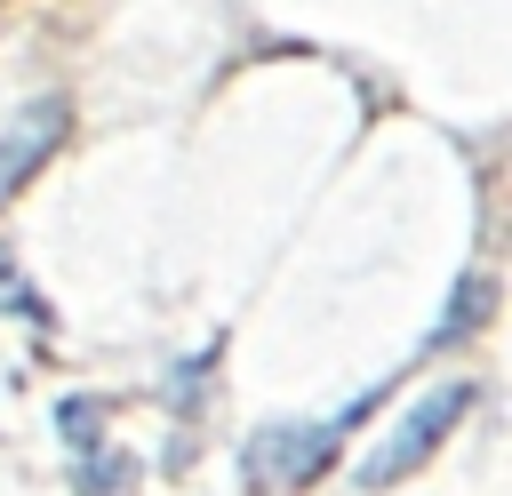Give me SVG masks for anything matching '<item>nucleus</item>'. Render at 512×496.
<instances>
[{
	"label": "nucleus",
	"mask_w": 512,
	"mask_h": 496,
	"mask_svg": "<svg viewBox=\"0 0 512 496\" xmlns=\"http://www.w3.org/2000/svg\"><path fill=\"white\" fill-rule=\"evenodd\" d=\"M464 408H472V384H464V376H456V384H432L416 408H400V424L360 456V488H392V480H408V472L464 424Z\"/></svg>",
	"instance_id": "1"
},
{
	"label": "nucleus",
	"mask_w": 512,
	"mask_h": 496,
	"mask_svg": "<svg viewBox=\"0 0 512 496\" xmlns=\"http://www.w3.org/2000/svg\"><path fill=\"white\" fill-rule=\"evenodd\" d=\"M336 440H344L336 424H264V432L240 440V480L248 488H272V496L280 488H304L336 456Z\"/></svg>",
	"instance_id": "2"
},
{
	"label": "nucleus",
	"mask_w": 512,
	"mask_h": 496,
	"mask_svg": "<svg viewBox=\"0 0 512 496\" xmlns=\"http://www.w3.org/2000/svg\"><path fill=\"white\" fill-rule=\"evenodd\" d=\"M0 304H8V312H24V320H48V304L24 288V272H16L8 256H0Z\"/></svg>",
	"instance_id": "6"
},
{
	"label": "nucleus",
	"mask_w": 512,
	"mask_h": 496,
	"mask_svg": "<svg viewBox=\"0 0 512 496\" xmlns=\"http://www.w3.org/2000/svg\"><path fill=\"white\" fill-rule=\"evenodd\" d=\"M56 424H64V440H72V448H96V440H104V408H96V400H64V408H56Z\"/></svg>",
	"instance_id": "4"
},
{
	"label": "nucleus",
	"mask_w": 512,
	"mask_h": 496,
	"mask_svg": "<svg viewBox=\"0 0 512 496\" xmlns=\"http://www.w3.org/2000/svg\"><path fill=\"white\" fill-rule=\"evenodd\" d=\"M80 496H120V456H112V448H88V464H80Z\"/></svg>",
	"instance_id": "5"
},
{
	"label": "nucleus",
	"mask_w": 512,
	"mask_h": 496,
	"mask_svg": "<svg viewBox=\"0 0 512 496\" xmlns=\"http://www.w3.org/2000/svg\"><path fill=\"white\" fill-rule=\"evenodd\" d=\"M64 128H72L64 96H40V104H24V112L0 128V200H8V192H16V184H24V176L64 144Z\"/></svg>",
	"instance_id": "3"
}]
</instances>
